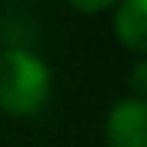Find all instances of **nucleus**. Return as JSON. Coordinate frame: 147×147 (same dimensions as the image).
Listing matches in <instances>:
<instances>
[{
	"label": "nucleus",
	"mask_w": 147,
	"mask_h": 147,
	"mask_svg": "<svg viewBox=\"0 0 147 147\" xmlns=\"http://www.w3.org/2000/svg\"><path fill=\"white\" fill-rule=\"evenodd\" d=\"M51 96V70L48 64L26 51L7 48L0 51V112L7 115H35Z\"/></svg>",
	"instance_id": "obj_1"
},
{
	"label": "nucleus",
	"mask_w": 147,
	"mask_h": 147,
	"mask_svg": "<svg viewBox=\"0 0 147 147\" xmlns=\"http://www.w3.org/2000/svg\"><path fill=\"white\" fill-rule=\"evenodd\" d=\"M118 42L138 55H147V0H121L115 13Z\"/></svg>",
	"instance_id": "obj_3"
},
{
	"label": "nucleus",
	"mask_w": 147,
	"mask_h": 147,
	"mask_svg": "<svg viewBox=\"0 0 147 147\" xmlns=\"http://www.w3.org/2000/svg\"><path fill=\"white\" fill-rule=\"evenodd\" d=\"M128 86H131V93H134V99H147V58L138 61V64L131 67Z\"/></svg>",
	"instance_id": "obj_4"
},
{
	"label": "nucleus",
	"mask_w": 147,
	"mask_h": 147,
	"mask_svg": "<svg viewBox=\"0 0 147 147\" xmlns=\"http://www.w3.org/2000/svg\"><path fill=\"white\" fill-rule=\"evenodd\" d=\"M115 3V0H70V7L74 10H80V13H102Z\"/></svg>",
	"instance_id": "obj_5"
},
{
	"label": "nucleus",
	"mask_w": 147,
	"mask_h": 147,
	"mask_svg": "<svg viewBox=\"0 0 147 147\" xmlns=\"http://www.w3.org/2000/svg\"><path fill=\"white\" fill-rule=\"evenodd\" d=\"M109 147H147V99H121L106 118Z\"/></svg>",
	"instance_id": "obj_2"
}]
</instances>
